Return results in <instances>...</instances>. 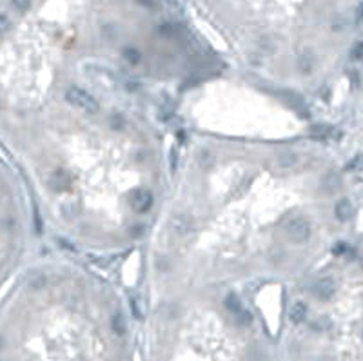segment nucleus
I'll use <instances>...</instances> for the list:
<instances>
[{"label":"nucleus","mask_w":363,"mask_h":361,"mask_svg":"<svg viewBox=\"0 0 363 361\" xmlns=\"http://www.w3.org/2000/svg\"><path fill=\"white\" fill-rule=\"evenodd\" d=\"M66 100L69 102L73 107L80 109V111L91 112V114H95V112L98 111V102H96L95 96L89 95V93H87V91H84V89L77 87V85L67 87Z\"/></svg>","instance_id":"obj_1"},{"label":"nucleus","mask_w":363,"mask_h":361,"mask_svg":"<svg viewBox=\"0 0 363 361\" xmlns=\"http://www.w3.org/2000/svg\"><path fill=\"white\" fill-rule=\"evenodd\" d=\"M310 223L307 218H302V216H298V218H292L289 223L285 225V234L289 236V240L294 243H305L309 242L310 238Z\"/></svg>","instance_id":"obj_2"},{"label":"nucleus","mask_w":363,"mask_h":361,"mask_svg":"<svg viewBox=\"0 0 363 361\" xmlns=\"http://www.w3.org/2000/svg\"><path fill=\"white\" fill-rule=\"evenodd\" d=\"M129 203L137 213L143 214L153 207V194L149 189H135L129 196Z\"/></svg>","instance_id":"obj_3"},{"label":"nucleus","mask_w":363,"mask_h":361,"mask_svg":"<svg viewBox=\"0 0 363 361\" xmlns=\"http://www.w3.org/2000/svg\"><path fill=\"white\" fill-rule=\"evenodd\" d=\"M310 292H312V296H316L318 300L329 302V300L334 296V292H336V283H334V279H331V278H322L310 287Z\"/></svg>","instance_id":"obj_4"},{"label":"nucleus","mask_w":363,"mask_h":361,"mask_svg":"<svg viewBox=\"0 0 363 361\" xmlns=\"http://www.w3.org/2000/svg\"><path fill=\"white\" fill-rule=\"evenodd\" d=\"M280 95L291 109H294V111H298L300 114H305V116H307V106H305V100L298 95V93H294V91H281Z\"/></svg>","instance_id":"obj_5"},{"label":"nucleus","mask_w":363,"mask_h":361,"mask_svg":"<svg viewBox=\"0 0 363 361\" xmlns=\"http://www.w3.org/2000/svg\"><path fill=\"white\" fill-rule=\"evenodd\" d=\"M352 211H354V207H352L351 200H347V198L338 200L336 201V205H334V214H336V218H338L339 222H347V220L352 216Z\"/></svg>","instance_id":"obj_6"},{"label":"nucleus","mask_w":363,"mask_h":361,"mask_svg":"<svg viewBox=\"0 0 363 361\" xmlns=\"http://www.w3.org/2000/svg\"><path fill=\"white\" fill-rule=\"evenodd\" d=\"M310 135L314 138H322V140H329V138H339L341 137V133L338 129H334L331 125H325V124H320V125H314L312 129H310Z\"/></svg>","instance_id":"obj_7"},{"label":"nucleus","mask_w":363,"mask_h":361,"mask_svg":"<svg viewBox=\"0 0 363 361\" xmlns=\"http://www.w3.org/2000/svg\"><path fill=\"white\" fill-rule=\"evenodd\" d=\"M307 318V305L304 302H294L289 308V320L292 323H304V320Z\"/></svg>","instance_id":"obj_8"},{"label":"nucleus","mask_w":363,"mask_h":361,"mask_svg":"<svg viewBox=\"0 0 363 361\" xmlns=\"http://www.w3.org/2000/svg\"><path fill=\"white\" fill-rule=\"evenodd\" d=\"M69 184H71V176H69L66 171L58 169V171L53 172V176H51V187H53V189L64 191L69 187Z\"/></svg>","instance_id":"obj_9"},{"label":"nucleus","mask_w":363,"mask_h":361,"mask_svg":"<svg viewBox=\"0 0 363 361\" xmlns=\"http://www.w3.org/2000/svg\"><path fill=\"white\" fill-rule=\"evenodd\" d=\"M322 187L325 193H336V191L341 187V178H339L338 172L329 171L327 174H325V178H323Z\"/></svg>","instance_id":"obj_10"},{"label":"nucleus","mask_w":363,"mask_h":361,"mask_svg":"<svg viewBox=\"0 0 363 361\" xmlns=\"http://www.w3.org/2000/svg\"><path fill=\"white\" fill-rule=\"evenodd\" d=\"M298 162H300V156H298L296 153H292V151L280 153L278 154V158H276V164H278L281 169H292V167L298 166Z\"/></svg>","instance_id":"obj_11"},{"label":"nucleus","mask_w":363,"mask_h":361,"mask_svg":"<svg viewBox=\"0 0 363 361\" xmlns=\"http://www.w3.org/2000/svg\"><path fill=\"white\" fill-rule=\"evenodd\" d=\"M173 229L176 234L185 236V234H189V232L193 231V223H191V220L187 218V216L178 214V216H174V220H173Z\"/></svg>","instance_id":"obj_12"},{"label":"nucleus","mask_w":363,"mask_h":361,"mask_svg":"<svg viewBox=\"0 0 363 361\" xmlns=\"http://www.w3.org/2000/svg\"><path fill=\"white\" fill-rule=\"evenodd\" d=\"M223 305H225V310L231 314V316H236L238 312H242V310H244V307H242V302H240V298L236 296V294H229V296L225 298Z\"/></svg>","instance_id":"obj_13"},{"label":"nucleus","mask_w":363,"mask_h":361,"mask_svg":"<svg viewBox=\"0 0 363 361\" xmlns=\"http://www.w3.org/2000/svg\"><path fill=\"white\" fill-rule=\"evenodd\" d=\"M331 327H333V321H331L329 316H320V318H316V320L310 323V329H312V331H318V332H325V331H329Z\"/></svg>","instance_id":"obj_14"},{"label":"nucleus","mask_w":363,"mask_h":361,"mask_svg":"<svg viewBox=\"0 0 363 361\" xmlns=\"http://www.w3.org/2000/svg\"><path fill=\"white\" fill-rule=\"evenodd\" d=\"M111 327H113L114 334H118V336L125 334V320H124V316H122L120 312H116L113 316V320H111Z\"/></svg>","instance_id":"obj_15"},{"label":"nucleus","mask_w":363,"mask_h":361,"mask_svg":"<svg viewBox=\"0 0 363 361\" xmlns=\"http://www.w3.org/2000/svg\"><path fill=\"white\" fill-rule=\"evenodd\" d=\"M298 65H300V71L302 73H310L312 71V67H314V56L310 53H305L304 56L300 58Z\"/></svg>","instance_id":"obj_16"},{"label":"nucleus","mask_w":363,"mask_h":361,"mask_svg":"<svg viewBox=\"0 0 363 361\" xmlns=\"http://www.w3.org/2000/svg\"><path fill=\"white\" fill-rule=\"evenodd\" d=\"M232 318V321H234V323H236V325H240V327H244V325H249L251 321H252V316H251V312L249 310H242V312H238L236 314V316H231Z\"/></svg>","instance_id":"obj_17"},{"label":"nucleus","mask_w":363,"mask_h":361,"mask_svg":"<svg viewBox=\"0 0 363 361\" xmlns=\"http://www.w3.org/2000/svg\"><path fill=\"white\" fill-rule=\"evenodd\" d=\"M124 58L129 62V64H138L142 60V55L138 53L135 48H125L124 49Z\"/></svg>","instance_id":"obj_18"},{"label":"nucleus","mask_w":363,"mask_h":361,"mask_svg":"<svg viewBox=\"0 0 363 361\" xmlns=\"http://www.w3.org/2000/svg\"><path fill=\"white\" fill-rule=\"evenodd\" d=\"M180 31L182 29H180V26H176V24H164L160 28V33L166 36H176Z\"/></svg>","instance_id":"obj_19"},{"label":"nucleus","mask_w":363,"mask_h":361,"mask_svg":"<svg viewBox=\"0 0 363 361\" xmlns=\"http://www.w3.org/2000/svg\"><path fill=\"white\" fill-rule=\"evenodd\" d=\"M331 250H333V254H334V256H345V254H347V250H351V249H349V245H347V243L338 242Z\"/></svg>","instance_id":"obj_20"},{"label":"nucleus","mask_w":363,"mask_h":361,"mask_svg":"<svg viewBox=\"0 0 363 361\" xmlns=\"http://www.w3.org/2000/svg\"><path fill=\"white\" fill-rule=\"evenodd\" d=\"M11 4L17 7L18 11H28L31 6V0H11Z\"/></svg>","instance_id":"obj_21"},{"label":"nucleus","mask_w":363,"mask_h":361,"mask_svg":"<svg viewBox=\"0 0 363 361\" xmlns=\"http://www.w3.org/2000/svg\"><path fill=\"white\" fill-rule=\"evenodd\" d=\"M169 166H171V172H174L178 169V151L173 149L171 151V156H169Z\"/></svg>","instance_id":"obj_22"},{"label":"nucleus","mask_w":363,"mask_h":361,"mask_svg":"<svg viewBox=\"0 0 363 361\" xmlns=\"http://www.w3.org/2000/svg\"><path fill=\"white\" fill-rule=\"evenodd\" d=\"M362 166H363V158L362 156H356L354 160L347 164V169H349V171H358V169H362Z\"/></svg>","instance_id":"obj_23"},{"label":"nucleus","mask_w":363,"mask_h":361,"mask_svg":"<svg viewBox=\"0 0 363 361\" xmlns=\"http://www.w3.org/2000/svg\"><path fill=\"white\" fill-rule=\"evenodd\" d=\"M111 124H113V125H111L113 129H122V127L125 125V122H124V118H122L120 114H114L113 120H111Z\"/></svg>","instance_id":"obj_24"},{"label":"nucleus","mask_w":363,"mask_h":361,"mask_svg":"<svg viewBox=\"0 0 363 361\" xmlns=\"http://www.w3.org/2000/svg\"><path fill=\"white\" fill-rule=\"evenodd\" d=\"M363 56V42H358L352 49V58H362Z\"/></svg>","instance_id":"obj_25"},{"label":"nucleus","mask_w":363,"mask_h":361,"mask_svg":"<svg viewBox=\"0 0 363 361\" xmlns=\"http://www.w3.org/2000/svg\"><path fill=\"white\" fill-rule=\"evenodd\" d=\"M140 6H145L149 7V9H155L156 6H158V0H137Z\"/></svg>","instance_id":"obj_26"},{"label":"nucleus","mask_w":363,"mask_h":361,"mask_svg":"<svg viewBox=\"0 0 363 361\" xmlns=\"http://www.w3.org/2000/svg\"><path fill=\"white\" fill-rule=\"evenodd\" d=\"M360 265H362V269H363V254L360 256Z\"/></svg>","instance_id":"obj_27"}]
</instances>
